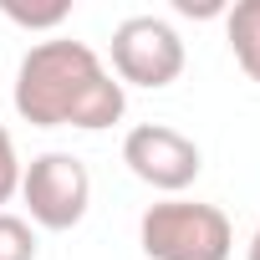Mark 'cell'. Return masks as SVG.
Masks as SVG:
<instances>
[{"instance_id": "1", "label": "cell", "mask_w": 260, "mask_h": 260, "mask_svg": "<svg viewBox=\"0 0 260 260\" xmlns=\"http://www.w3.org/2000/svg\"><path fill=\"white\" fill-rule=\"evenodd\" d=\"M11 102L31 127H82V133L112 127L127 112L122 82L102 67V56L87 41L72 36L36 41L21 56Z\"/></svg>"}, {"instance_id": "2", "label": "cell", "mask_w": 260, "mask_h": 260, "mask_svg": "<svg viewBox=\"0 0 260 260\" xmlns=\"http://www.w3.org/2000/svg\"><path fill=\"white\" fill-rule=\"evenodd\" d=\"M138 245L148 260H230L235 230L219 204L199 199H164L148 204L138 219Z\"/></svg>"}, {"instance_id": "3", "label": "cell", "mask_w": 260, "mask_h": 260, "mask_svg": "<svg viewBox=\"0 0 260 260\" xmlns=\"http://www.w3.org/2000/svg\"><path fill=\"white\" fill-rule=\"evenodd\" d=\"M21 199L31 209V230H77L87 219V204H92V174L77 153H36L26 169H21Z\"/></svg>"}, {"instance_id": "4", "label": "cell", "mask_w": 260, "mask_h": 260, "mask_svg": "<svg viewBox=\"0 0 260 260\" xmlns=\"http://www.w3.org/2000/svg\"><path fill=\"white\" fill-rule=\"evenodd\" d=\"M184 72V41L164 16H127L112 26V77L122 87H169Z\"/></svg>"}, {"instance_id": "5", "label": "cell", "mask_w": 260, "mask_h": 260, "mask_svg": "<svg viewBox=\"0 0 260 260\" xmlns=\"http://www.w3.org/2000/svg\"><path fill=\"white\" fill-rule=\"evenodd\" d=\"M122 164H127V174L143 179L148 189L179 199L199 179L204 153H199V143L189 133H179V127H169V122H138L133 133L122 138Z\"/></svg>"}, {"instance_id": "6", "label": "cell", "mask_w": 260, "mask_h": 260, "mask_svg": "<svg viewBox=\"0 0 260 260\" xmlns=\"http://www.w3.org/2000/svg\"><path fill=\"white\" fill-rule=\"evenodd\" d=\"M224 36L250 82H260V0H240L224 11Z\"/></svg>"}, {"instance_id": "7", "label": "cell", "mask_w": 260, "mask_h": 260, "mask_svg": "<svg viewBox=\"0 0 260 260\" xmlns=\"http://www.w3.org/2000/svg\"><path fill=\"white\" fill-rule=\"evenodd\" d=\"M0 260H36V230L11 209H0Z\"/></svg>"}, {"instance_id": "8", "label": "cell", "mask_w": 260, "mask_h": 260, "mask_svg": "<svg viewBox=\"0 0 260 260\" xmlns=\"http://www.w3.org/2000/svg\"><path fill=\"white\" fill-rule=\"evenodd\" d=\"M0 11H6L16 26H26V31H51V26H61V21L72 16V6H67V0H56V6H46V11H26V6H16V0H6Z\"/></svg>"}, {"instance_id": "9", "label": "cell", "mask_w": 260, "mask_h": 260, "mask_svg": "<svg viewBox=\"0 0 260 260\" xmlns=\"http://www.w3.org/2000/svg\"><path fill=\"white\" fill-rule=\"evenodd\" d=\"M21 153H16V138L0 127V204H11L16 194H21Z\"/></svg>"}, {"instance_id": "10", "label": "cell", "mask_w": 260, "mask_h": 260, "mask_svg": "<svg viewBox=\"0 0 260 260\" xmlns=\"http://www.w3.org/2000/svg\"><path fill=\"white\" fill-rule=\"evenodd\" d=\"M245 260H260V230L250 235V250H245Z\"/></svg>"}]
</instances>
